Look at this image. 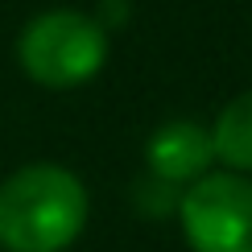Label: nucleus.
<instances>
[{
	"instance_id": "obj_1",
	"label": "nucleus",
	"mask_w": 252,
	"mask_h": 252,
	"mask_svg": "<svg viewBox=\"0 0 252 252\" xmlns=\"http://www.w3.org/2000/svg\"><path fill=\"white\" fill-rule=\"evenodd\" d=\"M87 223V190L66 165H21L0 182V248L62 252Z\"/></svg>"
},
{
	"instance_id": "obj_4",
	"label": "nucleus",
	"mask_w": 252,
	"mask_h": 252,
	"mask_svg": "<svg viewBox=\"0 0 252 252\" xmlns=\"http://www.w3.org/2000/svg\"><path fill=\"white\" fill-rule=\"evenodd\" d=\"M145 161H149V174L157 182H170V186L198 182L203 174H211V161H215L211 132L194 120H170L149 136Z\"/></svg>"
},
{
	"instance_id": "obj_5",
	"label": "nucleus",
	"mask_w": 252,
	"mask_h": 252,
	"mask_svg": "<svg viewBox=\"0 0 252 252\" xmlns=\"http://www.w3.org/2000/svg\"><path fill=\"white\" fill-rule=\"evenodd\" d=\"M211 149L232 174H252V91L236 95L211 124Z\"/></svg>"
},
{
	"instance_id": "obj_2",
	"label": "nucleus",
	"mask_w": 252,
	"mask_h": 252,
	"mask_svg": "<svg viewBox=\"0 0 252 252\" xmlns=\"http://www.w3.org/2000/svg\"><path fill=\"white\" fill-rule=\"evenodd\" d=\"M17 62L37 87L70 91L91 83L108 62V33L79 8L37 13L17 37Z\"/></svg>"
},
{
	"instance_id": "obj_3",
	"label": "nucleus",
	"mask_w": 252,
	"mask_h": 252,
	"mask_svg": "<svg viewBox=\"0 0 252 252\" xmlns=\"http://www.w3.org/2000/svg\"><path fill=\"white\" fill-rule=\"evenodd\" d=\"M178 219L194 252H252V178L203 174L178 198Z\"/></svg>"
}]
</instances>
